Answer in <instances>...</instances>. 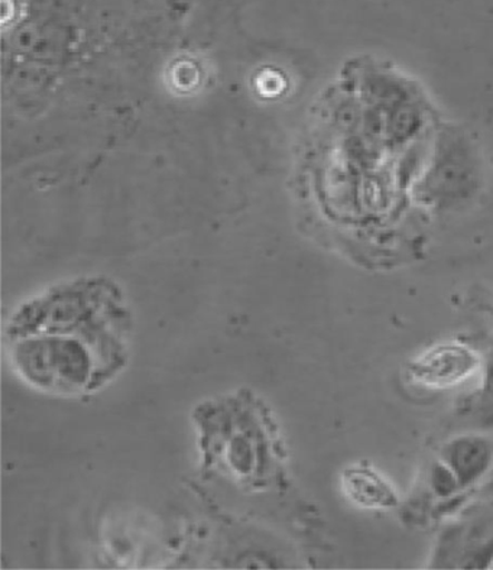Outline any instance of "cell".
I'll return each mask as SVG.
<instances>
[{"instance_id":"6da1fadb","label":"cell","mask_w":493,"mask_h":570,"mask_svg":"<svg viewBox=\"0 0 493 570\" xmlns=\"http://www.w3.org/2000/svg\"><path fill=\"white\" fill-rule=\"evenodd\" d=\"M17 346L13 362L23 379L41 389L76 393L93 384L95 362L83 343L51 335Z\"/></svg>"},{"instance_id":"7a4b0ae2","label":"cell","mask_w":493,"mask_h":570,"mask_svg":"<svg viewBox=\"0 0 493 570\" xmlns=\"http://www.w3.org/2000/svg\"><path fill=\"white\" fill-rule=\"evenodd\" d=\"M485 357L475 347L459 341L434 343L410 360L405 376L411 385L443 391L466 384L481 374Z\"/></svg>"},{"instance_id":"3957f363","label":"cell","mask_w":493,"mask_h":570,"mask_svg":"<svg viewBox=\"0 0 493 570\" xmlns=\"http://www.w3.org/2000/svg\"><path fill=\"white\" fill-rule=\"evenodd\" d=\"M437 459L456 478L462 491H466L493 470V434L463 430L442 444Z\"/></svg>"},{"instance_id":"277c9868","label":"cell","mask_w":493,"mask_h":570,"mask_svg":"<svg viewBox=\"0 0 493 570\" xmlns=\"http://www.w3.org/2000/svg\"><path fill=\"white\" fill-rule=\"evenodd\" d=\"M341 488L343 495L356 509L391 511L401 504L398 490L372 463L356 462L346 466L341 475Z\"/></svg>"},{"instance_id":"5b68a950","label":"cell","mask_w":493,"mask_h":570,"mask_svg":"<svg viewBox=\"0 0 493 570\" xmlns=\"http://www.w3.org/2000/svg\"><path fill=\"white\" fill-rule=\"evenodd\" d=\"M461 417L469 420L471 429L493 434V351L485 357L481 385L462 404Z\"/></svg>"}]
</instances>
